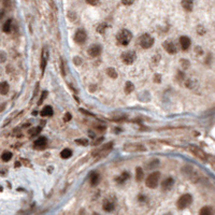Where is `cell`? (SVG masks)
<instances>
[{"instance_id": "f1b7e54d", "label": "cell", "mask_w": 215, "mask_h": 215, "mask_svg": "<svg viewBox=\"0 0 215 215\" xmlns=\"http://www.w3.org/2000/svg\"><path fill=\"white\" fill-rule=\"evenodd\" d=\"M158 164H159L158 159H156V160H155V159H154V160L152 161V163H150V164H148V168H150V169H152V168H154V167H157V165H158Z\"/></svg>"}, {"instance_id": "d4e9b609", "label": "cell", "mask_w": 215, "mask_h": 215, "mask_svg": "<svg viewBox=\"0 0 215 215\" xmlns=\"http://www.w3.org/2000/svg\"><path fill=\"white\" fill-rule=\"evenodd\" d=\"M41 115L42 116H52L53 115V109L51 107H45L43 108V110L41 111Z\"/></svg>"}, {"instance_id": "f546056e", "label": "cell", "mask_w": 215, "mask_h": 215, "mask_svg": "<svg viewBox=\"0 0 215 215\" xmlns=\"http://www.w3.org/2000/svg\"><path fill=\"white\" fill-rule=\"evenodd\" d=\"M86 2L90 6H98L99 4V0H86Z\"/></svg>"}, {"instance_id": "5bb4252c", "label": "cell", "mask_w": 215, "mask_h": 215, "mask_svg": "<svg viewBox=\"0 0 215 215\" xmlns=\"http://www.w3.org/2000/svg\"><path fill=\"white\" fill-rule=\"evenodd\" d=\"M46 144H47L46 138H45V137H41V138L37 139V140L35 141L34 146L36 148H45V146H46Z\"/></svg>"}, {"instance_id": "ffe728a7", "label": "cell", "mask_w": 215, "mask_h": 215, "mask_svg": "<svg viewBox=\"0 0 215 215\" xmlns=\"http://www.w3.org/2000/svg\"><path fill=\"white\" fill-rule=\"evenodd\" d=\"M9 88L10 86L7 82H1V84H0V94L1 95H7L9 93Z\"/></svg>"}, {"instance_id": "9a60e30c", "label": "cell", "mask_w": 215, "mask_h": 215, "mask_svg": "<svg viewBox=\"0 0 215 215\" xmlns=\"http://www.w3.org/2000/svg\"><path fill=\"white\" fill-rule=\"evenodd\" d=\"M181 3H182V7H183L186 11H188V12L193 11L194 0H181Z\"/></svg>"}, {"instance_id": "d6986e66", "label": "cell", "mask_w": 215, "mask_h": 215, "mask_svg": "<svg viewBox=\"0 0 215 215\" xmlns=\"http://www.w3.org/2000/svg\"><path fill=\"white\" fill-rule=\"evenodd\" d=\"M11 29H12V19H9L3 24V26H2V30H3V32H6V34H9V32L11 31Z\"/></svg>"}, {"instance_id": "44dd1931", "label": "cell", "mask_w": 215, "mask_h": 215, "mask_svg": "<svg viewBox=\"0 0 215 215\" xmlns=\"http://www.w3.org/2000/svg\"><path fill=\"white\" fill-rule=\"evenodd\" d=\"M144 178V172L142 170V168L141 167H138V168L136 169V179H137V181H142Z\"/></svg>"}, {"instance_id": "ac0fdd59", "label": "cell", "mask_w": 215, "mask_h": 215, "mask_svg": "<svg viewBox=\"0 0 215 215\" xmlns=\"http://www.w3.org/2000/svg\"><path fill=\"white\" fill-rule=\"evenodd\" d=\"M199 215H214V210L209 206L203 207L200 212H199Z\"/></svg>"}, {"instance_id": "ab89813d", "label": "cell", "mask_w": 215, "mask_h": 215, "mask_svg": "<svg viewBox=\"0 0 215 215\" xmlns=\"http://www.w3.org/2000/svg\"><path fill=\"white\" fill-rule=\"evenodd\" d=\"M0 55H1V62H4V60H6V54H4V52H1Z\"/></svg>"}, {"instance_id": "7a4b0ae2", "label": "cell", "mask_w": 215, "mask_h": 215, "mask_svg": "<svg viewBox=\"0 0 215 215\" xmlns=\"http://www.w3.org/2000/svg\"><path fill=\"white\" fill-rule=\"evenodd\" d=\"M191 202H193V197H191V195L184 194L183 196H181L179 198L178 202H176V207H178V209H180V210H184V209H186L187 207L191 206Z\"/></svg>"}, {"instance_id": "4316f807", "label": "cell", "mask_w": 215, "mask_h": 215, "mask_svg": "<svg viewBox=\"0 0 215 215\" xmlns=\"http://www.w3.org/2000/svg\"><path fill=\"white\" fill-rule=\"evenodd\" d=\"M133 88H135V86H133L132 83L126 82V84H125V93L126 94H130L133 90Z\"/></svg>"}, {"instance_id": "3957f363", "label": "cell", "mask_w": 215, "mask_h": 215, "mask_svg": "<svg viewBox=\"0 0 215 215\" xmlns=\"http://www.w3.org/2000/svg\"><path fill=\"white\" fill-rule=\"evenodd\" d=\"M159 178H160V173H159V172H153V173H151L150 175L148 176L145 185L148 186V188H156L158 185Z\"/></svg>"}, {"instance_id": "9c48e42d", "label": "cell", "mask_w": 215, "mask_h": 215, "mask_svg": "<svg viewBox=\"0 0 215 215\" xmlns=\"http://www.w3.org/2000/svg\"><path fill=\"white\" fill-rule=\"evenodd\" d=\"M101 46L99 44H93L92 46L88 49V54H89L90 57H97L101 54Z\"/></svg>"}, {"instance_id": "8992f818", "label": "cell", "mask_w": 215, "mask_h": 215, "mask_svg": "<svg viewBox=\"0 0 215 215\" xmlns=\"http://www.w3.org/2000/svg\"><path fill=\"white\" fill-rule=\"evenodd\" d=\"M122 59L124 62V64L126 65H132L136 60V53L132 51H129V52H125L122 56Z\"/></svg>"}, {"instance_id": "e575fe53", "label": "cell", "mask_w": 215, "mask_h": 215, "mask_svg": "<svg viewBox=\"0 0 215 215\" xmlns=\"http://www.w3.org/2000/svg\"><path fill=\"white\" fill-rule=\"evenodd\" d=\"M73 62H74L75 65L79 66V65H81V62H82V59H81L80 57H74V58H73Z\"/></svg>"}, {"instance_id": "4dcf8cb0", "label": "cell", "mask_w": 215, "mask_h": 215, "mask_svg": "<svg viewBox=\"0 0 215 215\" xmlns=\"http://www.w3.org/2000/svg\"><path fill=\"white\" fill-rule=\"evenodd\" d=\"M105 28H107V24H101L99 27H98V31L100 32V34H102V32H105Z\"/></svg>"}, {"instance_id": "4fadbf2b", "label": "cell", "mask_w": 215, "mask_h": 215, "mask_svg": "<svg viewBox=\"0 0 215 215\" xmlns=\"http://www.w3.org/2000/svg\"><path fill=\"white\" fill-rule=\"evenodd\" d=\"M173 179L172 178H167L166 180H164V182L161 183V188H163V191H170V189L172 188V186H173Z\"/></svg>"}, {"instance_id": "30bf717a", "label": "cell", "mask_w": 215, "mask_h": 215, "mask_svg": "<svg viewBox=\"0 0 215 215\" xmlns=\"http://www.w3.org/2000/svg\"><path fill=\"white\" fill-rule=\"evenodd\" d=\"M191 39L186 36H182L180 38V45H181V49L183 51H187L191 46Z\"/></svg>"}, {"instance_id": "6da1fadb", "label": "cell", "mask_w": 215, "mask_h": 215, "mask_svg": "<svg viewBox=\"0 0 215 215\" xmlns=\"http://www.w3.org/2000/svg\"><path fill=\"white\" fill-rule=\"evenodd\" d=\"M131 39H132V34L127 29L121 30V31H118L117 35H116V40H117L118 44L124 45V46L128 45L129 42L131 41Z\"/></svg>"}, {"instance_id": "2e32d148", "label": "cell", "mask_w": 215, "mask_h": 215, "mask_svg": "<svg viewBox=\"0 0 215 215\" xmlns=\"http://www.w3.org/2000/svg\"><path fill=\"white\" fill-rule=\"evenodd\" d=\"M114 207H115L114 202L111 201V200H109V199H107V200L103 202L102 208H103V210H105V212H112L113 210H114Z\"/></svg>"}, {"instance_id": "d6a6232c", "label": "cell", "mask_w": 215, "mask_h": 215, "mask_svg": "<svg viewBox=\"0 0 215 215\" xmlns=\"http://www.w3.org/2000/svg\"><path fill=\"white\" fill-rule=\"evenodd\" d=\"M133 1L135 0H122V3L124 6H130V4L133 3Z\"/></svg>"}, {"instance_id": "83f0119b", "label": "cell", "mask_w": 215, "mask_h": 215, "mask_svg": "<svg viewBox=\"0 0 215 215\" xmlns=\"http://www.w3.org/2000/svg\"><path fill=\"white\" fill-rule=\"evenodd\" d=\"M46 96H47V92H46V90H44V92L42 93V95H41V98H40V100L38 101V105H42V102L45 100V98H46Z\"/></svg>"}, {"instance_id": "5b68a950", "label": "cell", "mask_w": 215, "mask_h": 215, "mask_svg": "<svg viewBox=\"0 0 215 215\" xmlns=\"http://www.w3.org/2000/svg\"><path fill=\"white\" fill-rule=\"evenodd\" d=\"M189 151H191V153H193L194 155L196 156L197 158L201 159V160L206 161L207 159H208V156H207V154L204 153V152L202 151L201 148H197V146H195V145H191V146H189Z\"/></svg>"}, {"instance_id": "52a82bcc", "label": "cell", "mask_w": 215, "mask_h": 215, "mask_svg": "<svg viewBox=\"0 0 215 215\" xmlns=\"http://www.w3.org/2000/svg\"><path fill=\"white\" fill-rule=\"evenodd\" d=\"M86 39H87V34H86L85 30L83 29H79L77 32H75L74 35V41L77 43H79V44H83Z\"/></svg>"}, {"instance_id": "8d00e7d4", "label": "cell", "mask_w": 215, "mask_h": 215, "mask_svg": "<svg viewBox=\"0 0 215 215\" xmlns=\"http://www.w3.org/2000/svg\"><path fill=\"white\" fill-rule=\"evenodd\" d=\"M160 79H161V77L159 74H155V75H154V82L160 83Z\"/></svg>"}, {"instance_id": "cb8c5ba5", "label": "cell", "mask_w": 215, "mask_h": 215, "mask_svg": "<svg viewBox=\"0 0 215 215\" xmlns=\"http://www.w3.org/2000/svg\"><path fill=\"white\" fill-rule=\"evenodd\" d=\"M11 158H12V153H11V152L6 151V152H3V153L1 154V159H2V161H4V163L11 160Z\"/></svg>"}, {"instance_id": "603a6c76", "label": "cell", "mask_w": 215, "mask_h": 215, "mask_svg": "<svg viewBox=\"0 0 215 215\" xmlns=\"http://www.w3.org/2000/svg\"><path fill=\"white\" fill-rule=\"evenodd\" d=\"M129 178H130V174H129L128 172H124V173L121 174L120 178L116 179V182H117V183H120V184L121 183H124V182L127 181Z\"/></svg>"}, {"instance_id": "d590c367", "label": "cell", "mask_w": 215, "mask_h": 215, "mask_svg": "<svg viewBox=\"0 0 215 215\" xmlns=\"http://www.w3.org/2000/svg\"><path fill=\"white\" fill-rule=\"evenodd\" d=\"M3 7L4 8L11 7V0H3Z\"/></svg>"}, {"instance_id": "7c38bea8", "label": "cell", "mask_w": 215, "mask_h": 215, "mask_svg": "<svg viewBox=\"0 0 215 215\" xmlns=\"http://www.w3.org/2000/svg\"><path fill=\"white\" fill-rule=\"evenodd\" d=\"M125 150L126 151H141V152H144L146 148H144L143 145H141V144L129 143V144H126V145H125Z\"/></svg>"}, {"instance_id": "f35d334b", "label": "cell", "mask_w": 215, "mask_h": 215, "mask_svg": "<svg viewBox=\"0 0 215 215\" xmlns=\"http://www.w3.org/2000/svg\"><path fill=\"white\" fill-rule=\"evenodd\" d=\"M40 129H41V128H40V127H38V128H36V129H35V130H31V132H30V135H37V133L38 132H39V130H40Z\"/></svg>"}, {"instance_id": "ba28073f", "label": "cell", "mask_w": 215, "mask_h": 215, "mask_svg": "<svg viewBox=\"0 0 215 215\" xmlns=\"http://www.w3.org/2000/svg\"><path fill=\"white\" fill-rule=\"evenodd\" d=\"M164 47H165V50L167 51V52L169 53V54H175L176 51H178V49H176V45L174 44L173 41H171V40H167V41L164 42Z\"/></svg>"}, {"instance_id": "7402d4cb", "label": "cell", "mask_w": 215, "mask_h": 215, "mask_svg": "<svg viewBox=\"0 0 215 215\" xmlns=\"http://www.w3.org/2000/svg\"><path fill=\"white\" fill-rule=\"evenodd\" d=\"M71 156H72V151L69 150V148H65V150H62V153H60V157L64 159H68L71 157Z\"/></svg>"}, {"instance_id": "e0dca14e", "label": "cell", "mask_w": 215, "mask_h": 215, "mask_svg": "<svg viewBox=\"0 0 215 215\" xmlns=\"http://www.w3.org/2000/svg\"><path fill=\"white\" fill-rule=\"evenodd\" d=\"M99 181H100L99 174H98L97 172H93V173L90 174V184H92V186H96L98 183H99Z\"/></svg>"}, {"instance_id": "8fae6325", "label": "cell", "mask_w": 215, "mask_h": 215, "mask_svg": "<svg viewBox=\"0 0 215 215\" xmlns=\"http://www.w3.org/2000/svg\"><path fill=\"white\" fill-rule=\"evenodd\" d=\"M47 58H49V52H47V49L44 47V50L42 51V56H41V65H40V68H41L42 73L44 72L45 67H46V62Z\"/></svg>"}, {"instance_id": "1f68e13d", "label": "cell", "mask_w": 215, "mask_h": 215, "mask_svg": "<svg viewBox=\"0 0 215 215\" xmlns=\"http://www.w3.org/2000/svg\"><path fill=\"white\" fill-rule=\"evenodd\" d=\"M75 143H77V144H82V145H87V144H88L86 139H80V140H77V141H75Z\"/></svg>"}, {"instance_id": "484cf974", "label": "cell", "mask_w": 215, "mask_h": 215, "mask_svg": "<svg viewBox=\"0 0 215 215\" xmlns=\"http://www.w3.org/2000/svg\"><path fill=\"white\" fill-rule=\"evenodd\" d=\"M107 73H108L109 77L112 78V79H116V78H117V72L115 71L114 68H108Z\"/></svg>"}, {"instance_id": "836d02e7", "label": "cell", "mask_w": 215, "mask_h": 215, "mask_svg": "<svg viewBox=\"0 0 215 215\" xmlns=\"http://www.w3.org/2000/svg\"><path fill=\"white\" fill-rule=\"evenodd\" d=\"M208 159H209L210 163H211V165H212V167H213V169L215 170V158L212 157V156H209Z\"/></svg>"}, {"instance_id": "60d3db41", "label": "cell", "mask_w": 215, "mask_h": 215, "mask_svg": "<svg viewBox=\"0 0 215 215\" xmlns=\"http://www.w3.org/2000/svg\"><path fill=\"white\" fill-rule=\"evenodd\" d=\"M103 140V138H99V139H98V140L97 141H94V142H93V144H94V145H98V144H99L100 142H101V141H102Z\"/></svg>"}, {"instance_id": "74e56055", "label": "cell", "mask_w": 215, "mask_h": 215, "mask_svg": "<svg viewBox=\"0 0 215 215\" xmlns=\"http://www.w3.org/2000/svg\"><path fill=\"white\" fill-rule=\"evenodd\" d=\"M71 117H72V116H71V114H70V113H66L65 118H64L65 122H68V121H70V120H71Z\"/></svg>"}, {"instance_id": "277c9868", "label": "cell", "mask_w": 215, "mask_h": 215, "mask_svg": "<svg viewBox=\"0 0 215 215\" xmlns=\"http://www.w3.org/2000/svg\"><path fill=\"white\" fill-rule=\"evenodd\" d=\"M139 43L142 49H151L154 44V38L148 34H144L139 39Z\"/></svg>"}]
</instances>
